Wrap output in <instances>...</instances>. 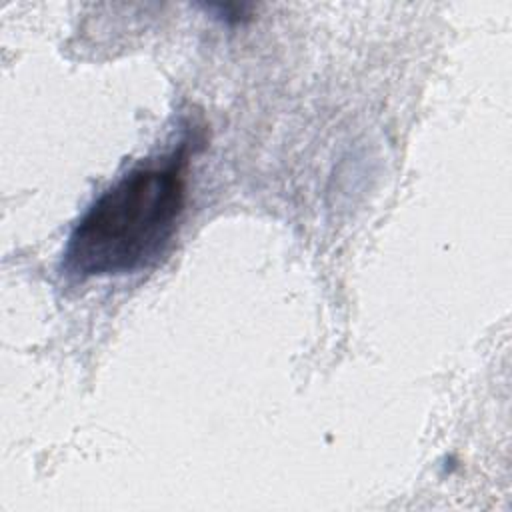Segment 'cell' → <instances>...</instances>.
<instances>
[{
	"mask_svg": "<svg viewBox=\"0 0 512 512\" xmlns=\"http://www.w3.org/2000/svg\"><path fill=\"white\" fill-rule=\"evenodd\" d=\"M186 156L132 168L106 188L74 224L62 268L68 276L132 274L170 246L186 202Z\"/></svg>",
	"mask_w": 512,
	"mask_h": 512,
	"instance_id": "obj_1",
	"label": "cell"
}]
</instances>
